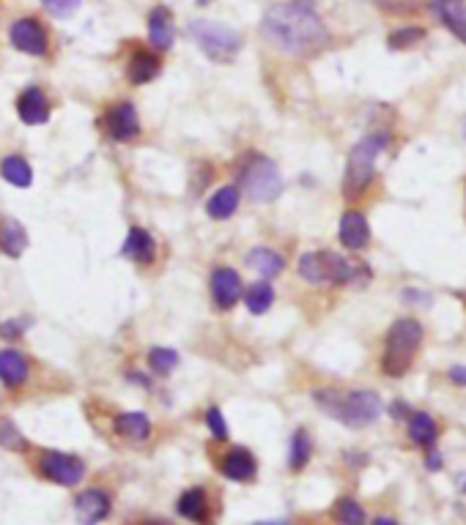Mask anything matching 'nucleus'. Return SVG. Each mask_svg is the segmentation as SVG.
I'll return each mask as SVG.
<instances>
[{
	"instance_id": "e433bc0d",
	"label": "nucleus",
	"mask_w": 466,
	"mask_h": 525,
	"mask_svg": "<svg viewBox=\"0 0 466 525\" xmlns=\"http://www.w3.org/2000/svg\"><path fill=\"white\" fill-rule=\"evenodd\" d=\"M425 468L428 471H442V454L437 449H428V457H425Z\"/></svg>"
},
{
	"instance_id": "f3484780",
	"label": "nucleus",
	"mask_w": 466,
	"mask_h": 525,
	"mask_svg": "<svg viewBox=\"0 0 466 525\" xmlns=\"http://www.w3.org/2000/svg\"><path fill=\"white\" fill-rule=\"evenodd\" d=\"M123 257H130L138 266H151L154 262V252H157V244L146 233L143 227H132L127 233V241H123Z\"/></svg>"
},
{
	"instance_id": "c756f323",
	"label": "nucleus",
	"mask_w": 466,
	"mask_h": 525,
	"mask_svg": "<svg viewBox=\"0 0 466 525\" xmlns=\"http://www.w3.org/2000/svg\"><path fill=\"white\" fill-rule=\"evenodd\" d=\"M335 520L340 525H365V509L354 498H340L335 504Z\"/></svg>"
},
{
	"instance_id": "1a4fd4ad",
	"label": "nucleus",
	"mask_w": 466,
	"mask_h": 525,
	"mask_svg": "<svg viewBox=\"0 0 466 525\" xmlns=\"http://www.w3.org/2000/svg\"><path fill=\"white\" fill-rule=\"evenodd\" d=\"M107 137L115 143H130L140 135V118L132 102H118L107 110L105 115Z\"/></svg>"
},
{
	"instance_id": "0eeeda50",
	"label": "nucleus",
	"mask_w": 466,
	"mask_h": 525,
	"mask_svg": "<svg viewBox=\"0 0 466 525\" xmlns=\"http://www.w3.org/2000/svg\"><path fill=\"white\" fill-rule=\"evenodd\" d=\"M186 30H190V36L201 47V52L217 63L233 60L241 50V36L231 25L214 22V20H193Z\"/></svg>"
},
{
	"instance_id": "aec40b11",
	"label": "nucleus",
	"mask_w": 466,
	"mask_h": 525,
	"mask_svg": "<svg viewBox=\"0 0 466 525\" xmlns=\"http://www.w3.org/2000/svg\"><path fill=\"white\" fill-rule=\"evenodd\" d=\"M247 266H250L261 279H274L277 274H283V269H286V260L280 257L274 249H269V247H256V249H250V255H247Z\"/></svg>"
},
{
	"instance_id": "b1692460",
	"label": "nucleus",
	"mask_w": 466,
	"mask_h": 525,
	"mask_svg": "<svg viewBox=\"0 0 466 525\" xmlns=\"http://www.w3.org/2000/svg\"><path fill=\"white\" fill-rule=\"evenodd\" d=\"M115 433H118L121 438L140 443V441H146V438L151 435V421H148V416L140 413V411L121 413V416L115 419Z\"/></svg>"
},
{
	"instance_id": "c85d7f7f",
	"label": "nucleus",
	"mask_w": 466,
	"mask_h": 525,
	"mask_svg": "<svg viewBox=\"0 0 466 525\" xmlns=\"http://www.w3.org/2000/svg\"><path fill=\"white\" fill-rule=\"evenodd\" d=\"M272 302H274V290H272V285L266 279L256 282L250 290L244 293V304H247V310H250L253 315H264L272 307Z\"/></svg>"
},
{
	"instance_id": "9d476101",
	"label": "nucleus",
	"mask_w": 466,
	"mask_h": 525,
	"mask_svg": "<svg viewBox=\"0 0 466 525\" xmlns=\"http://www.w3.org/2000/svg\"><path fill=\"white\" fill-rule=\"evenodd\" d=\"M9 39H12V44L20 50V52H25V55H44L47 52V30L42 27V22L39 20H34V17H25V20H17L14 25H12V30H9Z\"/></svg>"
},
{
	"instance_id": "f704fd0d",
	"label": "nucleus",
	"mask_w": 466,
	"mask_h": 525,
	"mask_svg": "<svg viewBox=\"0 0 466 525\" xmlns=\"http://www.w3.org/2000/svg\"><path fill=\"white\" fill-rule=\"evenodd\" d=\"M206 424H209V430L217 441H225L228 438V424H225V416L220 408H209L206 411Z\"/></svg>"
},
{
	"instance_id": "a19ab883",
	"label": "nucleus",
	"mask_w": 466,
	"mask_h": 525,
	"mask_svg": "<svg viewBox=\"0 0 466 525\" xmlns=\"http://www.w3.org/2000/svg\"><path fill=\"white\" fill-rule=\"evenodd\" d=\"M458 479H461V490H463V492H466V474H461V476H458Z\"/></svg>"
},
{
	"instance_id": "7ed1b4c3",
	"label": "nucleus",
	"mask_w": 466,
	"mask_h": 525,
	"mask_svg": "<svg viewBox=\"0 0 466 525\" xmlns=\"http://www.w3.org/2000/svg\"><path fill=\"white\" fill-rule=\"evenodd\" d=\"M423 325L415 317H400L390 325L387 332V345H384V356H382V370L390 378H400L407 375V370L412 367L415 353L423 345Z\"/></svg>"
},
{
	"instance_id": "a878e982",
	"label": "nucleus",
	"mask_w": 466,
	"mask_h": 525,
	"mask_svg": "<svg viewBox=\"0 0 466 525\" xmlns=\"http://www.w3.org/2000/svg\"><path fill=\"white\" fill-rule=\"evenodd\" d=\"M157 74H160V58L157 55L143 52V50L132 55V60L127 66V77H130L132 85H146Z\"/></svg>"
},
{
	"instance_id": "f257e3e1",
	"label": "nucleus",
	"mask_w": 466,
	"mask_h": 525,
	"mask_svg": "<svg viewBox=\"0 0 466 525\" xmlns=\"http://www.w3.org/2000/svg\"><path fill=\"white\" fill-rule=\"evenodd\" d=\"M264 36L288 55H313L327 47L324 22L302 4H274L261 22Z\"/></svg>"
},
{
	"instance_id": "2f4dec72",
	"label": "nucleus",
	"mask_w": 466,
	"mask_h": 525,
	"mask_svg": "<svg viewBox=\"0 0 466 525\" xmlns=\"http://www.w3.org/2000/svg\"><path fill=\"white\" fill-rule=\"evenodd\" d=\"M0 446L14 449V451H22V449L28 446V441L22 438V433L17 430L12 419H4V421H0Z\"/></svg>"
},
{
	"instance_id": "9b49d317",
	"label": "nucleus",
	"mask_w": 466,
	"mask_h": 525,
	"mask_svg": "<svg viewBox=\"0 0 466 525\" xmlns=\"http://www.w3.org/2000/svg\"><path fill=\"white\" fill-rule=\"evenodd\" d=\"M209 287H211V299H214V304L220 307L223 312L233 310L236 302L241 299V277H239L231 266L214 269Z\"/></svg>"
},
{
	"instance_id": "7c9ffc66",
	"label": "nucleus",
	"mask_w": 466,
	"mask_h": 525,
	"mask_svg": "<svg viewBox=\"0 0 466 525\" xmlns=\"http://www.w3.org/2000/svg\"><path fill=\"white\" fill-rule=\"evenodd\" d=\"M148 364H151L154 372L168 375V372H173L176 364H178V353L170 350V348H154V350L148 353Z\"/></svg>"
},
{
	"instance_id": "5701e85b",
	"label": "nucleus",
	"mask_w": 466,
	"mask_h": 525,
	"mask_svg": "<svg viewBox=\"0 0 466 525\" xmlns=\"http://www.w3.org/2000/svg\"><path fill=\"white\" fill-rule=\"evenodd\" d=\"M241 203V194L236 186H223V189H217L211 197H209V203H206V214L217 222H223V219H231L236 214Z\"/></svg>"
},
{
	"instance_id": "dca6fc26",
	"label": "nucleus",
	"mask_w": 466,
	"mask_h": 525,
	"mask_svg": "<svg viewBox=\"0 0 466 525\" xmlns=\"http://www.w3.org/2000/svg\"><path fill=\"white\" fill-rule=\"evenodd\" d=\"M220 471L231 482H253L256 474H258V463H256V457L247 451V449H231L223 457Z\"/></svg>"
},
{
	"instance_id": "393cba45",
	"label": "nucleus",
	"mask_w": 466,
	"mask_h": 525,
	"mask_svg": "<svg viewBox=\"0 0 466 525\" xmlns=\"http://www.w3.org/2000/svg\"><path fill=\"white\" fill-rule=\"evenodd\" d=\"M407 421H409V438H412L417 446L430 449L433 443H437V438H439V427H437V421H433L430 413L417 411V413H409Z\"/></svg>"
},
{
	"instance_id": "423d86ee",
	"label": "nucleus",
	"mask_w": 466,
	"mask_h": 525,
	"mask_svg": "<svg viewBox=\"0 0 466 525\" xmlns=\"http://www.w3.org/2000/svg\"><path fill=\"white\" fill-rule=\"evenodd\" d=\"M239 184L253 203H272L283 192V178H280L277 164L261 153H250L247 159H241Z\"/></svg>"
},
{
	"instance_id": "a211bd4d",
	"label": "nucleus",
	"mask_w": 466,
	"mask_h": 525,
	"mask_svg": "<svg viewBox=\"0 0 466 525\" xmlns=\"http://www.w3.org/2000/svg\"><path fill=\"white\" fill-rule=\"evenodd\" d=\"M433 9L453 36L466 44V0H433Z\"/></svg>"
},
{
	"instance_id": "4c0bfd02",
	"label": "nucleus",
	"mask_w": 466,
	"mask_h": 525,
	"mask_svg": "<svg viewBox=\"0 0 466 525\" xmlns=\"http://www.w3.org/2000/svg\"><path fill=\"white\" fill-rule=\"evenodd\" d=\"M450 380L455 383V386H466V367H450Z\"/></svg>"
},
{
	"instance_id": "473e14b6",
	"label": "nucleus",
	"mask_w": 466,
	"mask_h": 525,
	"mask_svg": "<svg viewBox=\"0 0 466 525\" xmlns=\"http://www.w3.org/2000/svg\"><path fill=\"white\" fill-rule=\"evenodd\" d=\"M423 36H425L423 27H400V30H395L392 36H390V47L392 50H407V47L417 44Z\"/></svg>"
},
{
	"instance_id": "f03ea898",
	"label": "nucleus",
	"mask_w": 466,
	"mask_h": 525,
	"mask_svg": "<svg viewBox=\"0 0 466 525\" xmlns=\"http://www.w3.org/2000/svg\"><path fill=\"white\" fill-rule=\"evenodd\" d=\"M316 397V405L337 419L340 424H346V427H367L373 424L384 405L379 400V394L376 391H365V388H357V391H335V388H321L313 394Z\"/></svg>"
},
{
	"instance_id": "ea45409f",
	"label": "nucleus",
	"mask_w": 466,
	"mask_h": 525,
	"mask_svg": "<svg viewBox=\"0 0 466 525\" xmlns=\"http://www.w3.org/2000/svg\"><path fill=\"white\" fill-rule=\"evenodd\" d=\"M373 525H398L392 517H376V520H373Z\"/></svg>"
},
{
	"instance_id": "bb28decb",
	"label": "nucleus",
	"mask_w": 466,
	"mask_h": 525,
	"mask_svg": "<svg viewBox=\"0 0 466 525\" xmlns=\"http://www.w3.org/2000/svg\"><path fill=\"white\" fill-rule=\"evenodd\" d=\"M0 176H4L12 186H20V189H28L30 184H34V170H30V164L17 153L4 156V161H0Z\"/></svg>"
},
{
	"instance_id": "37998d69",
	"label": "nucleus",
	"mask_w": 466,
	"mask_h": 525,
	"mask_svg": "<svg viewBox=\"0 0 466 525\" xmlns=\"http://www.w3.org/2000/svg\"><path fill=\"white\" fill-rule=\"evenodd\" d=\"M146 525H162V522H146Z\"/></svg>"
},
{
	"instance_id": "4be33fe9",
	"label": "nucleus",
	"mask_w": 466,
	"mask_h": 525,
	"mask_svg": "<svg viewBox=\"0 0 466 525\" xmlns=\"http://www.w3.org/2000/svg\"><path fill=\"white\" fill-rule=\"evenodd\" d=\"M25 249H28L25 227L17 219L4 216L0 219V252L9 255V257H20V255H25Z\"/></svg>"
},
{
	"instance_id": "4468645a",
	"label": "nucleus",
	"mask_w": 466,
	"mask_h": 525,
	"mask_svg": "<svg viewBox=\"0 0 466 525\" xmlns=\"http://www.w3.org/2000/svg\"><path fill=\"white\" fill-rule=\"evenodd\" d=\"M17 115L28 126H42L50 121V105L42 88H25L17 98Z\"/></svg>"
},
{
	"instance_id": "58836bf2",
	"label": "nucleus",
	"mask_w": 466,
	"mask_h": 525,
	"mask_svg": "<svg viewBox=\"0 0 466 525\" xmlns=\"http://www.w3.org/2000/svg\"><path fill=\"white\" fill-rule=\"evenodd\" d=\"M390 411H392V416H395V419H403V416H407V419H409V408H407V405H403V403H395V405H392Z\"/></svg>"
},
{
	"instance_id": "c9c22d12",
	"label": "nucleus",
	"mask_w": 466,
	"mask_h": 525,
	"mask_svg": "<svg viewBox=\"0 0 466 525\" xmlns=\"http://www.w3.org/2000/svg\"><path fill=\"white\" fill-rule=\"evenodd\" d=\"M22 332V323L20 320H6L4 325H0V337H6V340H17Z\"/></svg>"
},
{
	"instance_id": "cd10ccee",
	"label": "nucleus",
	"mask_w": 466,
	"mask_h": 525,
	"mask_svg": "<svg viewBox=\"0 0 466 525\" xmlns=\"http://www.w3.org/2000/svg\"><path fill=\"white\" fill-rule=\"evenodd\" d=\"M310 454H313V441L304 430H296L291 435V449H288V466L291 471H302L310 463Z\"/></svg>"
},
{
	"instance_id": "20e7f679",
	"label": "nucleus",
	"mask_w": 466,
	"mask_h": 525,
	"mask_svg": "<svg viewBox=\"0 0 466 525\" xmlns=\"http://www.w3.org/2000/svg\"><path fill=\"white\" fill-rule=\"evenodd\" d=\"M365 269L367 266L351 262L337 252H304L296 266L299 277L310 285H351L359 274H367Z\"/></svg>"
},
{
	"instance_id": "f8f14e48",
	"label": "nucleus",
	"mask_w": 466,
	"mask_h": 525,
	"mask_svg": "<svg viewBox=\"0 0 466 525\" xmlns=\"http://www.w3.org/2000/svg\"><path fill=\"white\" fill-rule=\"evenodd\" d=\"M110 514V496L105 490H85L75 498V517L80 525H99Z\"/></svg>"
},
{
	"instance_id": "6e6552de",
	"label": "nucleus",
	"mask_w": 466,
	"mask_h": 525,
	"mask_svg": "<svg viewBox=\"0 0 466 525\" xmlns=\"http://www.w3.org/2000/svg\"><path fill=\"white\" fill-rule=\"evenodd\" d=\"M39 468L50 482L60 487H75L85 476V463L80 457L67 454V451H44L39 459Z\"/></svg>"
},
{
	"instance_id": "79ce46f5",
	"label": "nucleus",
	"mask_w": 466,
	"mask_h": 525,
	"mask_svg": "<svg viewBox=\"0 0 466 525\" xmlns=\"http://www.w3.org/2000/svg\"><path fill=\"white\" fill-rule=\"evenodd\" d=\"M198 4H201V6H203V4H211V0H198Z\"/></svg>"
},
{
	"instance_id": "39448f33",
	"label": "nucleus",
	"mask_w": 466,
	"mask_h": 525,
	"mask_svg": "<svg viewBox=\"0 0 466 525\" xmlns=\"http://www.w3.org/2000/svg\"><path fill=\"white\" fill-rule=\"evenodd\" d=\"M387 143H390V137L384 135V131H379V135H367L365 140H359L351 148L346 176H344V194L349 197V200H357V197L365 194V189L370 186L373 176H376V159L387 148Z\"/></svg>"
},
{
	"instance_id": "6ab92c4d",
	"label": "nucleus",
	"mask_w": 466,
	"mask_h": 525,
	"mask_svg": "<svg viewBox=\"0 0 466 525\" xmlns=\"http://www.w3.org/2000/svg\"><path fill=\"white\" fill-rule=\"evenodd\" d=\"M148 42L154 50H170L173 47V20L165 6H157L148 17Z\"/></svg>"
},
{
	"instance_id": "72a5a7b5",
	"label": "nucleus",
	"mask_w": 466,
	"mask_h": 525,
	"mask_svg": "<svg viewBox=\"0 0 466 525\" xmlns=\"http://www.w3.org/2000/svg\"><path fill=\"white\" fill-rule=\"evenodd\" d=\"M42 6L52 14V17H58V20H67V17H72V14H77V9H80V0H42Z\"/></svg>"
},
{
	"instance_id": "ddd939ff",
	"label": "nucleus",
	"mask_w": 466,
	"mask_h": 525,
	"mask_svg": "<svg viewBox=\"0 0 466 525\" xmlns=\"http://www.w3.org/2000/svg\"><path fill=\"white\" fill-rule=\"evenodd\" d=\"M337 239H340V244H344L346 249H351V252L365 249L367 241H370V224H367L365 214H359V211H346L344 216H340Z\"/></svg>"
},
{
	"instance_id": "412c9836",
	"label": "nucleus",
	"mask_w": 466,
	"mask_h": 525,
	"mask_svg": "<svg viewBox=\"0 0 466 525\" xmlns=\"http://www.w3.org/2000/svg\"><path fill=\"white\" fill-rule=\"evenodd\" d=\"M0 380L9 388H20L28 380V361L20 350H0Z\"/></svg>"
},
{
	"instance_id": "2eb2a0df",
	"label": "nucleus",
	"mask_w": 466,
	"mask_h": 525,
	"mask_svg": "<svg viewBox=\"0 0 466 525\" xmlns=\"http://www.w3.org/2000/svg\"><path fill=\"white\" fill-rule=\"evenodd\" d=\"M178 514L193 520L198 525H211V504H209V496L203 487H190L181 492V498L176 504Z\"/></svg>"
}]
</instances>
